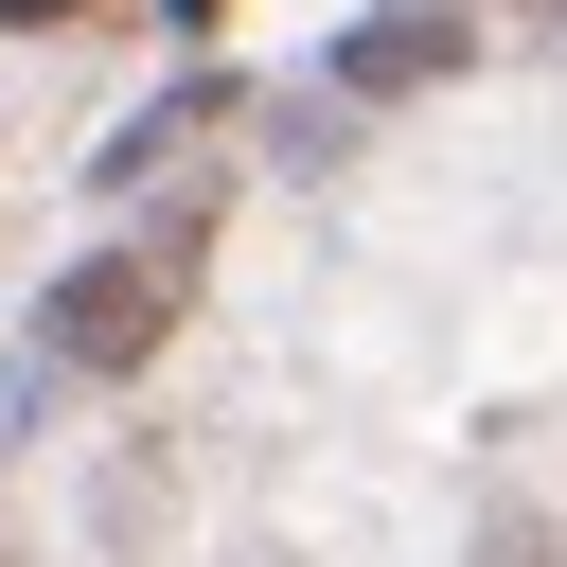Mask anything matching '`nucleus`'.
Here are the masks:
<instances>
[{
	"instance_id": "nucleus-2",
	"label": "nucleus",
	"mask_w": 567,
	"mask_h": 567,
	"mask_svg": "<svg viewBox=\"0 0 567 567\" xmlns=\"http://www.w3.org/2000/svg\"><path fill=\"white\" fill-rule=\"evenodd\" d=\"M461 53H478V18H372V35H337V89L390 106V89H443Z\"/></svg>"
},
{
	"instance_id": "nucleus-1",
	"label": "nucleus",
	"mask_w": 567,
	"mask_h": 567,
	"mask_svg": "<svg viewBox=\"0 0 567 567\" xmlns=\"http://www.w3.org/2000/svg\"><path fill=\"white\" fill-rule=\"evenodd\" d=\"M159 319H177L159 266H71V284H53V354H71V372H142Z\"/></svg>"
}]
</instances>
